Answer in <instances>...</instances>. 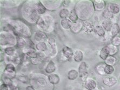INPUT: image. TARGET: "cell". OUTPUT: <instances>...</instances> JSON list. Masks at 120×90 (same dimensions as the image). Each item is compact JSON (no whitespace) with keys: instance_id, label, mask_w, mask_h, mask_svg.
<instances>
[{"instance_id":"1","label":"cell","mask_w":120,"mask_h":90,"mask_svg":"<svg viewBox=\"0 0 120 90\" xmlns=\"http://www.w3.org/2000/svg\"><path fill=\"white\" fill-rule=\"evenodd\" d=\"M8 25L16 36H22L26 38H29L31 36V31L30 28L20 20H10Z\"/></svg>"},{"instance_id":"2","label":"cell","mask_w":120,"mask_h":90,"mask_svg":"<svg viewBox=\"0 0 120 90\" xmlns=\"http://www.w3.org/2000/svg\"><path fill=\"white\" fill-rule=\"evenodd\" d=\"M22 15L23 17L31 23H37L40 18L38 14L35 10L34 7L28 4H24L22 9Z\"/></svg>"},{"instance_id":"3","label":"cell","mask_w":120,"mask_h":90,"mask_svg":"<svg viewBox=\"0 0 120 90\" xmlns=\"http://www.w3.org/2000/svg\"><path fill=\"white\" fill-rule=\"evenodd\" d=\"M52 18L51 16L45 15L40 17L37 22V25L43 32H48V29H50L52 23Z\"/></svg>"},{"instance_id":"4","label":"cell","mask_w":120,"mask_h":90,"mask_svg":"<svg viewBox=\"0 0 120 90\" xmlns=\"http://www.w3.org/2000/svg\"><path fill=\"white\" fill-rule=\"evenodd\" d=\"M12 33L4 31L1 33V46H16V36Z\"/></svg>"},{"instance_id":"5","label":"cell","mask_w":120,"mask_h":90,"mask_svg":"<svg viewBox=\"0 0 120 90\" xmlns=\"http://www.w3.org/2000/svg\"><path fill=\"white\" fill-rule=\"evenodd\" d=\"M30 82L31 83V86L36 90H46V88H48V82H49L45 77H38L31 79Z\"/></svg>"},{"instance_id":"6","label":"cell","mask_w":120,"mask_h":90,"mask_svg":"<svg viewBox=\"0 0 120 90\" xmlns=\"http://www.w3.org/2000/svg\"><path fill=\"white\" fill-rule=\"evenodd\" d=\"M16 68L14 65L11 63H9L6 65L4 71L3 73V76L9 79H13L16 77Z\"/></svg>"},{"instance_id":"7","label":"cell","mask_w":120,"mask_h":90,"mask_svg":"<svg viewBox=\"0 0 120 90\" xmlns=\"http://www.w3.org/2000/svg\"><path fill=\"white\" fill-rule=\"evenodd\" d=\"M23 53L28 55L30 59L36 58L38 56V53L36 52V50L34 48H30L26 46L23 48Z\"/></svg>"},{"instance_id":"8","label":"cell","mask_w":120,"mask_h":90,"mask_svg":"<svg viewBox=\"0 0 120 90\" xmlns=\"http://www.w3.org/2000/svg\"><path fill=\"white\" fill-rule=\"evenodd\" d=\"M79 76L81 78L86 77L88 74V67L86 62H82L79 67Z\"/></svg>"},{"instance_id":"9","label":"cell","mask_w":120,"mask_h":90,"mask_svg":"<svg viewBox=\"0 0 120 90\" xmlns=\"http://www.w3.org/2000/svg\"><path fill=\"white\" fill-rule=\"evenodd\" d=\"M47 41L50 46H51V47L52 48V54H50V57H54L57 53V48L56 44V40L55 38L52 37H50V38H48Z\"/></svg>"},{"instance_id":"10","label":"cell","mask_w":120,"mask_h":90,"mask_svg":"<svg viewBox=\"0 0 120 90\" xmlns=\"http://www.w3.org/2000/svg\"><path fill=\"white\" fill-rule=\"evenodd\" d=\"M95 27L91 22L86 21L85 22H83V28L82 31L86 34H90L94 31Z\"/></svg>"},{"instance_id":"11","label":"cell","mask_w":120,"mask_h":90,"mask_svg":"<svg viewBox=\"0 0 120 90\" xmlns=\"http://www.w3.org/2000/svg\"><path fill=\"white\" fill-rule=\"evenodd\" d=\"M84 86L87 90H94L97 87V83L94 79H88L84 82Z\"/></svg>"},{"instance_id":"12","label":"cell","mask_w":120,"mask_h":90,"mask_svg":"<svg viewBox=\"0 0 120 90\" xmlns=\"http://www.w3.org/2000/svg\"><path fill=\"white\" fill-rule=\"evenodd\" d=\"M16 46L18 47V48H23L28 46V38H24V37L22 36H16ZM28 40H29V39H28Z\"/></svg>"},{"instance_id":"13","label":"cell","mask_w":120,"mask_h":90,"mask_svg":"<svg viewBox=\"0 0 120 90\" xmlns=\"http://www.w3.org/2000/svg\"><path fill=\"white\" fill-rule=\"evenodd\" d=\"M34 39L35 41L38 42H45L48 39V37L45 32L38 31L35 33L34 35Z\"/></svg>"},{"instance_id":"14","label":"cell","mask_w":120,"mask_h":90,"mask_svg":"<svg viewBox=\"0 0 120 90\" xmlns=\"http://www.w3.org/2000/svg\"><path fill=\"white\" fill-rule=\"evenodd\" d=\"M107 10L112 14H117L120 11V7L116 3H109L107 6Z\"/></svg>"},{"instance_id":"15","label":"cell","mask_w":120,"mask_h":90,"mask_svg":"<svg viewBox=\"0 0 120 90\" xmlns=\"http://www.w3.org/2000/svg\"><path fill=\"white\" fill-rule=\"evenodd\" d=\"M117 82V80L114 77H105L103 79V83L108 87H112L114 86Z\"/></svg>"},{"instance_id":"16","label":"cell","mask_w":120,"mask_h":90,"mask_svg":"<svg viewBox=\"0 0 120 90\" xmlns=\"http://www.w3.org/2000/svg\"><path fill=\"white\" fill-rule=\"evenodd\" d=\"M34 8L36 12H37L38 15L40 14H43L45 13L47 10V8L44 5L42 4L41 2L38 1L37 2L35 3L34 4Z\"/></svg>"},{"instance_id":"17","label":"cell","mask_w":120,"mask_h":90,"mask_svg":"<svg viewBox=\"0 0 120 90\" xmlns=\"http://www.w3.org/2000/svg\"><path fill=\"white\" fill-rule=\"evenodd\" d=\"M45 56L42 53H38V56L36 58L31 59V63L34 65L41 64L45 60Z\"/></svg>"},{"instance_id":"18","label":"cell","mask_w":120,"mask_h":90,"mask_svg":"<svg viewBox=\"0 0 120 90\" xmlns=\"http://www.w3.org/2000/svg\"><path fill=\"white\" fill-rule=\"evenodd\" d=\"M94 8L97 11H101L105 7V1H92Z\"/></svg>"},{"instance_id":"19","label":"cell","mask_w":120,"mask_h":90,"mask_svg":"<svg viewBox=\"0 0 120 90\" xmlns=\"http://www.w3.org/2000/svg\"><path fill=\"white\" fill-rule=\"evenodd\" d=\"M48 80L50 82V84L54 85H57L60 82V78L56 74H51L48 76Z\"/></svg>"},{"instance_id":"20","label":"cell","mask_w":120,"mask_h":90,"mask_svg":"<svg viewBox=\"0 0 120 90\" xmlns=\"http://www.w3.org/2000/svg\"><path fill=\"white\" fill-rule=\"evenodd\" d=\"M83 28V22H81L80 21H77V22L75 23H73L72 24L71 29V31L75 33H77L80 32V31L82 30Z\"/></svg>"},{"instance_id":"21","label":"cell","mask_w":120,"mask_h":90,"mask_svg":"<svg viewBox=\"0 0 120 90\" xmlns=\"http://www.w3.org/2000/svg\"><path fill=\"white\" fill-rule=\"evenodd\" d=\"M56 70V66L55 63L52 60L49 61L45 67V72L47 74H52Z\"/></svg>"},{"instance_id":"22","label":"cell","mask_w":120,"mask_h":90,"mask_svg":"<svg viewBox=\"0 0 120 90\" xmlns=\"http://www.w3.org/2000/svg\"><path fill=\"white\" fill-rule=\"evenodd\" d=\"M106 64L105 63H101L98 64L95 67V70L97 73L100 75H105V68Z\"/></svg>"},{"instance_id":"23","label":"cell","mask_w":120,"mask_h":90,"mask_svg":"<svg viewBox=\"0 0 120 90\" xmlns=\"http://www.w3.org/2000/svg\"><path fill=\"white\" fill-rule=\"evenodd\" d=\"M62 52H63V53L64 55V56H66L68 60L71 59L72 56H73L74 55V52L73 50L69 47L66 46H64L63 47Z\"/></svg>"},{"instance_id":"24","label":"cell","mask_w":120,"mask_h":90,"mask_svg":"<svg viewBox=\"0 0 120 90\" xmlns=\"http://www.w3.org/2000/svg\"><path fill=\"white\" fill-rule=\"evenodd\" d=\"M112 21L108 19H105L102 23V27L104 28V29L107 31H110L112 29V26H113Z\"/></svg>"},{"instance_id":"25","label":"cell","mask_w":120,"mask_h":90,"mask_svg":"<svg viewBox=\"0 0 120 90\" xmlns=\"http://www.w3.org/2000/svg\"><path fill=\"white\" fill-rule=\"evenodd\" d=\"M79 76V72L75 70H69L67 73V78L70 80H75Z\"/></svg>"},{"instance_id":"26","label":"cell","mask_w":120,"mask_h":90,"mask_svg":"<svg viewBox=\"0 0 120 90\" xmlns=\"http://www.w3.org/2000/svg\"><path fill=\"white\" fill-rule=\"evenodd\" d=\"M109 55V52L108 48L107 46H105L101 49L100 53V57L101 59L105 61L107 58L108 57Z\"/></svg>"},{"instance_id":"27","label":"cell","mask_w":120,"mask_h":90,"mask_svg":"<svg viewBox=\"0 0 120 90\" xmlns=\"http://www.w3.org/2000/svg\"><path fill=\"white\" fill-rule=\"evenodd\" d=\"M73 58L75 61L77 63H80L82 61L83 58V54L82 51L79 50L76 51L74 53Z\"/></svg>"},{"instance_id":"28","label":"cell","mask_w":120,"mask_h":90,"mask_svg":"<svg viewBox=\"0 0 120 90\" xmlns=\"http://www.w3.org/2000/svg\"><path fill=\"white\" fill-rule=\"evenodd\" d=\"M72 24H73V22L69 19H62L61 21V25L64 29H70L71 27Z\"/></svg>"},{"instance_id":"29","label":"cell","mask_w":120,"mask_h":90,"mask_svg":"<svg viewBox=\"0 0 120 90\" xmlns=\"http://www.w3.org/2000/svg\"><path fill=\"white\" fill-rule=\"evenodd\" d=\"M4 52L8 56H14L16 55V49L14 47H8L4 49Z\"/></svg>"},{"instance_id":"30","label":"cell","mask_w":120,"mask_h":90,"mask_svg":"<svg viewBox=\"0 0 120 90\" xmlns=\"http://www.w3.org/2000/svg\"><path fill=\"white\" fill-rule=\"evenodd\" d=\"M94 31L96 34L100 37H103L105 35V31L102 26H96L94 28Z\"/></svg>"},{"instance_id":"31","label":"cell","mask_w":120,"mask_h":90,"mask_svg":"<svg viewBox=\"0 0 120 90\" xmlns=\"http://www.w3.org/2000/svg\"><path fill=\"white\" fill-rule=\"evenodd\" d=\"M36 49L39 52H45L47 50V45L45 42H38L36 45Z\"/></svg>"},{"instance_id":"32","label":"cell","mask_w":120,"mask_h":90,"mask_svg":"<svg viewBox=\"0 0 120 90\" xmlns=\"http://www.w3.org/2000/svg\"><path fill=\"white\" fill-rule=\"evenodd\" d=\"M110 31L112 37L117 36V34L120 32V28L119 24L117 23H114Z\"/></svg>"},{"instance_id":"33","label":"cell","mask_w":120,"mask_h":90,"mask_svg":"<svg viewBox=\"0 0 120 90\" xmlns=\"http://www.w3.org/2000/svg\"><path fill=\"white\" fill-rule=\"evenodd\" d=\"M78 16L76 12L75 9H74L70 12L68 18L73 23H75L78 21Z\"/></svg>"},{"instance_id":"34","label":"cell","mask_w":120,"mask_h":90,"mask_svg":"<svg viewBox=\"0 0 120 90\" xmlns=\"http://www.w3.org/2000/svg\"><path fill=\"white\" fill-rule=\"evenodd\" d=\"M108 48L109 52V55L112 56L116 54L119 51L117 47L115 46L112 44H109V45L107 46Z\"/></svg>"},{"instance_id":"35","label":"cell","mask_w":120,"mask_h":90,"mask_svg":"<svg viewBox=\"0 0 120 90\" xmlns=\"http://www.w3.org/2000/svg\"><path fill=\"white\" fill-rule=\"evenodd\" d=\"M16 78L17 80H19V82H22V83L24 84H27L28 83H29V82H30L29 78H28L27 75H19L18 76H17Z\"/></svg>"},{"instance_id":"36","label":"cell","mask_w":120,"mask_h":90,"mask_svg":"<svg viewBox=\"0 0 120 90\" xmlns=\"http://www.w3.org/2000/svg\"><path fill=\"white\" fill-rule=\"evenodd\" d=\"M105 61L106 65L113 66V65H115V63L117 62V60H116L115 57H114V56L109 55Z\"/></svg>"},{"instance_id":"37","label":"cell","mask_w":120,"mask_h":90,"mask_svg":"<svg viewBox=\"0 0 120 90\" xmlns=\"http://www.w3.org/2000/svg\"><path fill=\"white\" fill-rule=\"evenodd\" d=\"M70 12L67 9H62L60 10L59 12V16L60 18L62 19H66L67 17H69Z\"/></svg>"},{"instance_id":"38","label":"cell","mask_w":120,"mask_h":90,"mask_svg":"<svg viewBox=\"0 0 120 90\" xmlns=\"http://www.w3.org/2000/svg\"><path fill=\"white\" fill-rule=\"evenodd\" d=\"M111 42L112 45H113L117 47L120 45V36L117 35L114 37H112L111 39Z\"/></svg>"},{"instance_id":"39","label":"cell","mask_w":120,"mask_h":90,"mask_svg":"<svg viewBox=\"0 0 120 90\" xmlns=\"http://www.w3.org/2000/svg\"><path fill=\"white\" fill-rule=\"evenodd\" d=\"M114 70L113 66H111V65H106L105 68V74H112L114 72Z\"/></svg>"},{"instance_id":"40","label":"cell","mask_w":120,"mask_h":90,"mask_svg":"<svg viewBox=\"0 0 120 90\" xmlns=\"http://www.w3.org/2000/svg\"><path fill=\"white\" fill-rule=\"evenodd\" d=\"M103 17H105V19H108V20H112V19L113 17V14L110 13L107 10H105V12H103Z\"/></svg>"},{"instance_id":"41","label":"cell","mask_w":120,"mask_h":90,"mask_svg":"<svg viewBox=\"0 0 120 90\" xmlns=\"http://www.w3.org/2000/svg\"><path fill=\"white\" fill-rule=\"evenodd\" d=\"M59 60L61 61V63L63 62H66L67 61H68L69 60L67 59V58L64 56V54H63V52H61L60 53V55H59Z\"/></svg>"},{"instance_id":"42","label":"cell","mask_w":120,"mask_h":90,"mask_svg":"<svg viewBox=\"0 0 120 90\" xmlns=\"http://www.w3.org/2000/svg\"><path fill=\"white\" fill-rule=\"evenodd\" d=\"M0 90H9V89L8 86L3 82V83L1 84Z\"/></svg>"},{"instance_id":"43","label":"cell","mask_w":120,"mask_h":90,"mask_svg":"<svg viewBox=\"0 0 120 90\" xmlns=\"http://www.w3.org/2000/svg\"><path fill=\"white\" fill-rule=\"evenodd\" d=\"M8 87L9 90H20L19 88L18 87H17L16 85H15L13 83L10 84V85H9Z\"/></svg>"},{"instance_id":"44","label":"cell","mask_w":120,"mask_h":90,"mask_svg":"<svg viewBox=\"0 0 120 90\" xmlns=\"http://www.w3.org/2000/svg\"><path fill=\"white\" fill-rule=\"evenodd\" d=\"M26 90H36L32 86L29 85V86H28L27 87H26Z\"/></svg>"},{"instance_id":"45","label":"cell","mask_w":120,"mask_h":90,"mask_svg":"<svg viewBox=\"0 0 120 90\" xmlns=\"http://www.w3.org/2000/svg\"><path fill=\"white\" fill-rule=\"evenodd\" d=\"M94 90H98V87H96V89H95Z\"/></svg>"},{"instance_id":"46","label":"cell","mask_w":120,"mask_h":90,"mask_svg":"<svg viewBox=\"0 0 120 90\" xmlns=\"http://www.w3.org/2000/svg\"><path fill=\"white\" fill-rule=\"evenodd\" d=\"M119 79H120V77H119Z\"/></svg>"}]
</instances>
